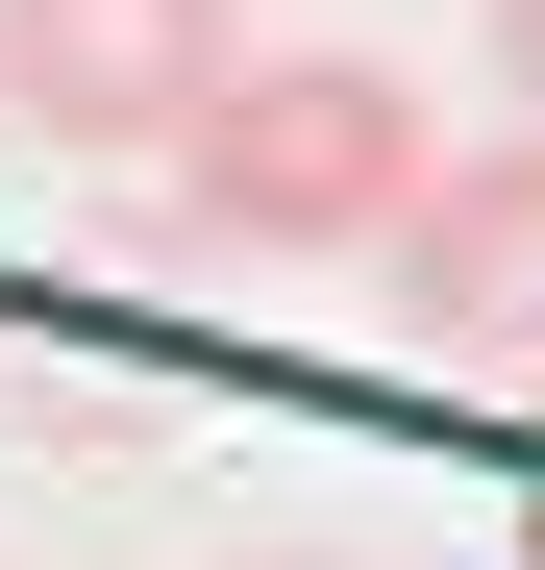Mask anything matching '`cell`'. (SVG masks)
I'll return each instance as SVG.
<instances>
[{
	"instance_id": "obj_1",
	"label": "cell",
	"mask_w": 545,
	"mask_h": 570,
	"mask_svg": "<svg viewBox=\"0 0 545 570\" xmlns=\"http://www.w3.org/2000/svg\"><path fill=\"white\" fill-rule=\"evenodd\" d=\"M422 75L397 50H248L199 125H174V199H199V248H397L422 199Z\"/></svg>"
},
{
	"instance_id": "obj_2",
	"label": "cell",
	"mask_w": 545,
	"mask_h": 570,
	"mask_svg": "<svg viewBox=\"0 0 545 570\" xmlns=\"http://www.w3.org/2000/svg\"><path fill=\"white\" fill-rule=\"evenodd\" d=\"M248 75V0H0V125L26 149H174Z\"/></svg>"
},
{
	"instance_id": "obj_3",
	"label": "cell",
	"mask_w": 545,
	"mask_h": 570,
	"mask_svg": "<svg viewBox=\"0 0 545 570\" xmlns=\"http://www.w3.org/2000/svg\"><path fill=\"white\" fill-rule=\"evenodd\" d=\"M397 323L446 347V372H545V125H496V149H446L422 199H397Z\"/></svg>"
},
{
	"instance_id": "obj_4",
	"label": "cell",
	"mask_w": 545,
	"mask_h": 570,
	"mask_svg": "<svg viewBox=\"0 0 545 570\" xmlns=\"http://www.w3.org/2000/svg\"><path fill=\"white\" fill-rule=\"evenodd\" d=\"M496 100H521V125H545V0H496Z\"/></svg>"
},
{
	"instance_id": "obj_5",
	"label": "cell",
	"mask_w": 545,
	"mask_h": 570,
	"mask_svg": "<svg viewBox=\"0 0 545 570\" xmlns=\"http://www.w3.org/2000/svg\"><path fill=\"white\" fill-rule=\"evenodd\" d=\"M248 570H323V546H248Z\"/></svg>"
},
{
	"instance_id": "obj_6",
	"label": "cell",
	"mask_w": 545,
	"mask_h": 570,
	"mask_svg": "<svg viewBox=\"0 0 545 570\" xmlns=\"http://www.w3.org/2000/svg\"><path fill=\"white\" fill-rule=\"evenodd\" d=\"M521 570H545V497H521Z\"/></svg>"
}]
</instances>
